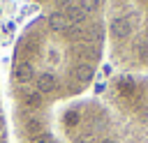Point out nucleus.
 <instances>
[{
  "label": "nucleus",
  "instance_id": "nucleus-2",
  "mask_svg": "<svg viewBox=\"0 0 148 143\" xmlns=\"http://www.w3.org/2000/svg\"><path fill=\"white\" fill-rule=\"evenodd\" d=\"M106 48L120 72L148 74V0H109Z\"/></svg>",
  "mask_w": 148,
  "mask_h": 143
},
{
  "label": "nucleus",
  "instance_id": "nucleus-3",
  "mask_svg": "<svg viewBox=\"0 0 148 143\" xmlns=\"http://www.w3.org/2000/svg\"><path fill=\"white\" fill-rule=\"evenodd\" d=\"M53 122L62 143H123L118 120L102 97H79L60 106Z\"/></svg>",
  "mask_w": 148,
  "mask_h": 143
},
{
  "label": "nucleus",
  "instance_id": "nucleus-4",
  "mask_svg": "<svg viewBox=\"0 0 148 143\" xmlns=\"http://www.w3.org/2000/svg\"><path fill=\"white\" fill-rule=\"evenodd\" d=\"M42 14L72 21H104L109 0H32Z\"/></svg>",
  "mask_w": 148,
  "mask_h": 143
},
{
  "label": "nucleus",
  "instance_id": "nucleus-5",
  "mask_svg": "<svg viewBox=\"0 0 148 143\" xmlns=\"http://www.w3.org/2000/svg\"><path fill=\"white\" fill-rule=\"evenodd\" d=\"M0 143H9V129H7V113L2 104V90H0Z\"/></svg>",
  "mask_w": 148,
  "mask_h": 143
},
{
  "label": "nucleus",
  "instance_id": "nucleus-6",
  "mask_svg": "<svg viewBox=\"0 0 148 143\" xmlns=\"http://www.w3.org/2000/svg\"><path fill=\"white\" fill-rule=\"evenodd\" d=\"M18 143H62V141H60L58 134L51 129V131H46V134H42V136H35V138H28V141H18Z\"/></svg>",
  "mask_w": 148,
  "mask_h": 143
},
{
  "label": "nucleus",
  "instance_id": "nucleus-1",
  "mask_svg": "<svg viewBox=\"0 0 148 143\" xmlns=\"http://www.w3.org/2000/svg\"><path fill=\"white\" fill-rule=\"evenodd\" d=\"M104 48V21L39 14L21 30L9 67L12 120L18 141L53 129V108L79 99L92 85Z\"/></svg>",
  "mask_w": 148,
  "mask_h": 143
}]
</instances>
